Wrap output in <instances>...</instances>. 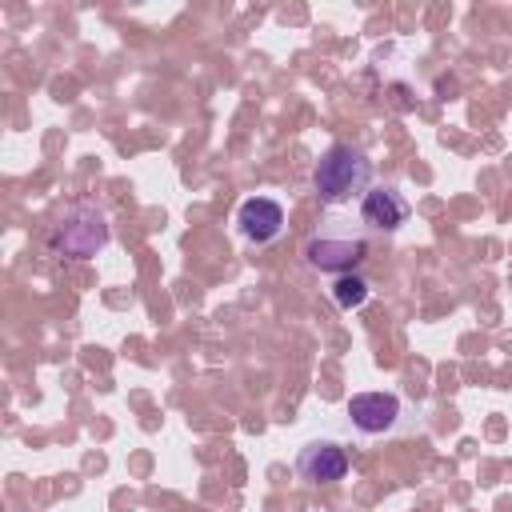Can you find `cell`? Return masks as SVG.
I'll list each match as a JSON object with an SVG mask.
<instances>
[{"instance_id": "cell-1", "label": "cell", "mask_w": 512, "mask_h": 512, "mask_svg": "<svg viewBox=\"0 0 512 512\" xmlns=\"http://www.w3.org/2000/svg\"><path fill=\"white\" fill-rule=\"evenodd\" d=\"M312 184H316V196L328 204V208H344L352 200H364V192L372 188V160L364 148H352V144H332L316 172H312Z\"/></svg>"}, {"instance_id": "cell-2", "label": "cell", "mask_w": 512, "mask_h": 512, "mask_svg": "<svg viewBox=\"0 0 512 512\" xmlns=\"http://www.w3.org/2000/svg\"><path fill=\"white\" fill-rule=\"evenodd\" d=\"M304 256H308V264L320 268V272H344V268H356V264L368 256V240H364V232H360L356 224L332 216V220H324L320 232L308 240Z\"/></svg>"}, {"instance_id": "cell-3", "label": "cell", "mask_w": 512, "mask_h": 512, "mask_svg": "<svg viewBox=\"0 0 512 512\" xmlns=\"http://www.w3.org/2000/svg\"><path fill=\"white\" fill-rule=\"evenodd\" d=\"M348 420L364 436H384L400 420V400L392 392H356L348 400Z\"/></svg>"}, {"instance_id": "cell-4", "label": "cell", "mask_w": 512, "mask_h": 512, "mask_svg": "<svg viewBox=\"0 0 512 512\" xmlns=\"http://www.w3.org/2000/svg\"><path fill=\"white\" fill-rule=\"evenodd\" d=\"M296 472L308 484H336L348 476V452L336 440H312L296 456Z\"/></svg>"}, {"instance_id": "cell-5", "label": "cell", "mask_w": 512, "mask_h": 512, "mask_svg": "<svg viewBox=\"0 0 512 512\" xmlns=\"http://www.w3.org/2000/svg\"><path fill=\"white\" fill-rule=\"evenodd\" d=\"M236 224H240L244 240H252V244H272V240L284 232V208H280L272 196H248V200L236 208Z\"/></svg>"}, {"instance_id": "cell-6", "label": "cell", "mask_w": 512, "mask_h": 512, "mask_svg": "<svg viewBox=\"0 0 512 512\" xmlns=\"http://www.w3.org/2000/svg\"><path fill=\"white\" fill-rule=\"evenodd\" d=\"M408 200L396 192V188H368L364 192V200H360V220L368 224V228H376V232H396L404 220H408Z\"/></svg>"}, {"instance_id": "cell-7", "label": "cell", "mask_w": 512, "mask_h": 512, "mask_svg": "<svg viewBox=\"0 0 512 512\" xmlns=\"http://www.w3.org/2000/svg\"><path fill=\"white\" fill-rule=\"evenodd\" d=\"M332 300L348 312V308H360L364 300H368V280L364 276H340L336 284H332Z\"/></svg>"}]
</instances>
